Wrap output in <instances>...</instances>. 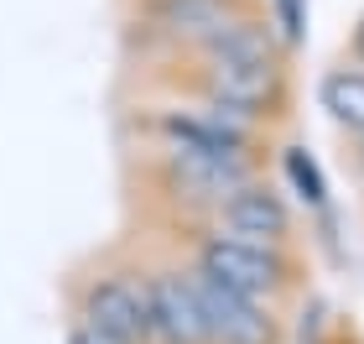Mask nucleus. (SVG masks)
Listing matches in <instances>:
<instances>
[{
  "label": "nucleus",
  "mask_w": 364,
  "mask_h": 344,
  "mask_svg": "<svg viewBox=\"0 0 364 344\" xmlns=\"http://www.w3.org/2000/svg\"><path fill=\"white\" fill-rule=\"evenodd\" d=\"M198 271H203L208 282L250 298V303L271 298V292H281V282H287V261H281V251L245 245V240H229V235H208L203 245H198Z\"/></svg>",
  "instance_id": "obj_1"
},
{
  "label": "nucleus",
  "mask_w": 364,
  "mask_h": 344,
  "mask_svg": "<svg viewBox=\"0 0 364 344\" xmlns=\"http://www.w3.org/2000/svg\"><path fill=\"white\" fill-rule=\"evenodd\" d=\"M203 94L208 105H219L229 115H276L287 100V73L281 63H229V58H208L203 68Z\"/></svg>",
  "instance_id": "obj_2"
},
{
  "label": "nucleus",
  "mask_w": 364,
  "mask_h": 344,
  "mask_svg": "<svg viewBox=\"0 0 364 344\" xmlns=\"http://www.w3.org/2000/svg\"><path fill=\"white\" fill-rule=\"evenodd\" d=\"M245 183H250L245 157L193 152V146H172V157H167V188L193 209H224Z\"/></svg>",
  "instance_id": "obj_3"
},
{
  "label": "nucleus",
  "mask_w": 364,
  "mask_h": 344,
  "mask_svg": "<svg viewBox=\"0 0 364 344\" xmlns=\"http://www.w3.org/2000/svg\"><path fill=\"white\" fill-rule=\"evenodd\" d=\"M188 276H193L198 303H203V318H208L213 344H276V318L260 303L240 298V292H229L219 282H208L203 271H188Z\"/></svg>",
  "instance_id": "obj_4"
},
{
  "label": "nucleus",
  "mask_w": 364,
  "mask_h": 344,
  "mask_svg": "<svg viewBox=\"0 0 364 344\" xmlns=\"http://www.w3.org/2000/svg\"><path fill=\"white\" fill-rule=\"evenodd\" d=\"M84 318L99 323L120 344H146L151 339V287L125 282V276H105L84 292Z\"/></svg>",
  "instance_id": "obj_5"
},
{
  "label": "nucleus",
  "mask_w": 364,
  "mask_h": 344,
  "mask_svg": "<svg viewBox=\"0 0 364 344\" xmlns=\"http://www.w3.org/2000/svg\"><path fill=\"white\" fill-rule=\"evenodd\" d=\"M146 287H151V339H161V344H213L203 303L193 292V276L156 271Z\"/></svg>",
  "instance_id": "obj_6"
},
{
  "label": "nucleus",
  "mask_w": 364,
  "mask_h": 344,
  "mask_svg": "<svg viewBox=\"0 0 364 344\" xmlns=\"http://www.w3.org/2000/svg\"><path fill=\"white\" fill-rule=\"evenodd\" d=\"M219 214H224L229 240L266 245V251H281V240H287V229H291L287 204H281L266 183H245V188L235 193V199H229V204L219 209Z\"/></svg>",
  "instance_id": "obj_7"
},
{
  "label": "nucleus",
  "mask_w": 364,
  "mask_h": 344,
  "mask_svg": "<svg viewBox=\"0 0 364 344\" xmlns=\"http://www.w3.org/2000/svg\"><path fill=\"white\" fill-rule=\"evenodd\" d=\"M240 0H156V26L188 42H213L224 26L240 21Z\"/></svg>",
  "instance_id": "obj_8"
},
{
  "label": "nucleus",
  "mask_w": 364,
  "mask_h": 344,
  "mask_svg": "<svg viewBox=\"0 0 364 344\" xmlns=\"http://www.w3.org/2000/svg\"><path fill=\"white\" fill-rule=\"evenodd\" d=\"M203 53L208 58H229V63H281L276 58V37L266 31V21H255V16H240L235 26H224Z\"/></svg>",
  "instance_id": "obj_9"
},
{
  "label": "nucleus",
  "mask_w": 364,
  "mask_h": 344,
  "mask_svg": "<svg viewBox=\"0 0 364 344\" xmlns=\"http://www.w3.org/2000/svg\"><path fill=\"white\" fill-rule=\"evenodd\" d=\"M318 94H323V110L343 130H359L364 136V68H333Z\"/></svg>",
  "instance_id": "obj_10"
},
{
  "label": "nucleus",
  "mask_w": 364,
  "mask_h": 344,
  "mask_svg": "<svg viewBox=\"0 0 364 344\" xmlns=\"http://www.w3.org/2000/svg\"><path fill=\"white\" fill-rule=\"evenodd\" d=\"M287 177L296 183V193H302L307 204H323L328 199V183H323L318 162L307 157V146H287Z\"/></svg>",
  "instance_id": "obj_11"
},
{
  "label": "nucleus",
  "mask_w": 364,
  "mask_h": 344,
  "mask_svg": "<svg viewBox=\"0 0 364 344\" xmlns=\"http://www.w3.org/2000/svg\"><path fill=\"white\" fill-rule=\"evenodd\" d=\"M276 21H281V37H287V42L307 37V6H302V0H276Z\"/></svg>",
  "instance_id": "obj_12"
},
{
  "label": "nucleus",
  "mask_w": 364,
  "mask_h": 344,
  "mask_svg": "<svg viewBox=\"0 0 364 344\" xmlns=\"http://www.w3.org/2000/svg\"><path fill=\"white\" fill-rule=\"evenodd\" d=\"M68 344H120V339H114V334H105L99 323H89L84 313H78V318L68 323Z\"/></svg>",
  "instance_id": "obj_13"
},
{
  "label": "nucleus",
  "mask_w": 364,
  "mask_h": 344,
  "mask_svg": "<svg viewBox=\"0 0 364 344\" xmlns=\"http://www.w3.org/2000/svg\"><path fill=\"white\" fill-rule=\"evenodd\" d=\"M354 53L364 58V16H359V26H354Z\"/></svg>",
  "instance_id": "obj_14"
},
{
  "label": "nucleus",
  "mask_w": 364,
  "mask_h": 344,
  "mask_svg": "<svg viewBox=\"0 0 364 344\" xmlns=\"http://www.w3.org/2000/svg\"><path fill=\"white\" fill-rule=\"evenodd\" d=\"M359 162H364V146H359Z\"/></svg>",
  "instance_id": "obj_15"
}]
</instances>
